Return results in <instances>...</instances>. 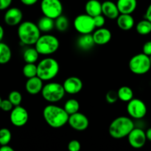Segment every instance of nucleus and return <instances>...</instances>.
<instances>
[{"instance_id": "21", "label": "nucleus", "mask_w": 151, "mask_h": 151, "mask_svg": "<svg viewBox=\"0 0 151 151\" xmlns=\"http://www.w3.org/2000/svg\"><path fill=\"white\" fill-rule=\"evenodd\" d=\"M85 11L91 17L102 14V3L98 0H88L85 4Z\"/></svg>"}, {"instance_id": "15", "label": "nucleus", "mask_w": 151, "mask_h": 151, "mask_svg": "<svg viewBox=\"0 0 151 151\" xmlns=\"http://www.w3.org/2000/svg\"><path fill=\"white\" fill-rule=\"evenodd\" d=\"M23 13L18 7H11L6 11L4 16V22L9 26H16L22 23Z\"/></svg>"}, {"instance_id": "39", "label": "nucleus", "mask_w": 151, "mask_h": 151, "mask_svg": "<svg viewBox=\"0 0 151 151\" xmlns=\"http://www.w3.org/2000/svg\"><path fill=\"white\" fill-rule=\"evenodd\" d=\"M21 2L26 6H32L38 2V0H20Z\"/></svg>"}, {"instance_id": "6", "label": "nucleus", "mask_w": 151, "mask_h": 151, "mask_svg": "<svg viewBox=\"0 0 151 151\" xmlns=\"http://www.w3.org/2000/svg\"><path fill=\"white\" fill-rule=\"evenodd\" d=\"M65 91L62 84L55 82H50L44 85L41 91L42 97L48 103H55L60 101L64 97Z\"/></svg>"}, {"instance_id": "16", "label": "nucleus", "mask_w": 151, "mask_h": 151, "mask_svg": "<svg viewBox=\"0 0 151 151\" xmlns=\"http://www.w3.org/2000/svg\"><path fill=\"white\" fill-rule=\"evenodd\" d=\"M43 80L38 76H35L33 78H28L25 83V89L28 94L31 95H36L41 93V91L44 87Z\"/></svg>"}, {"instance_id": "11", "label": "nucleus", "mask_w": 151, "mask_h": 151, "mask_svg": "<svg viewBox=\"0 0 151 151\" xmlns=\"http://www.w3.org/2000/svg\"><path fill=\"white\" fill-rule=\"evenodd\" d=\"M10 119L11 123L16 127H22L27 124L29 119V114L24 107L14 106L10 111Z\"/></svg>"}, {"instance_id": "2", "label": "nucleus", "mask_w": 151, "mask_h": 151, "mask_svg": "<svg viewBox=\"0 0 151 151\" xmlns=\"http://www.w3.org/2000/svg\"><path fill=\"white\" fill-rule=\"evenodd\" d=\"M134 127L132 119L128 116H119L111 122L109 128V134L116 139L128 137Z\"/></svg>"}, {"instance_id": "27", "label": "nucleus", "mask_w": 151, "mask_h": 151, "mask_svg": "<svg viewBox=\"0 0 151 151\" xmlns=\"http://www.w3.org/2000/svg\"><path fill=\"white\" fill-rule=\"evenodd\" d=\"M136 29L139 35H148L151 32V22L146 19L139 21L136 26Z\"/></svg>"}, {"instance_id": "8", "label": "nucleus", "mask_w": 151, "mask_h": 151, "mask_svg": "<svg viewBox=\"0 0 151 151\" xmlns=\"http://www.w3.org/2000/svg\"><path fill=\"white\" fill-rule=\"evenodd\" d=\"M73 26L75 30L81 35L92 33L96 28L93 17L86 13L76 16L74 19Z\"/></svg>"}, {"instance_id": "18", "label": "nucleus", "mask_w": 151, "mask_h": 151, "mask_svg": "<svg viewBox=\"0 0 151 151\" xmlns=\"http://www.w3.org/2000/svg\"><path fill=\"white\" fill-rule=\"evenodd\" d=\"M102 14L108 19H116L120 13L116 3L108 0L102 3Z\"/></svg>"}, {"instance_id": "4", "label": "nucleus", "mask_w": 151, "mask_h": 151, "mask_svg": "<svg viewBox=\"0 0 151 151\" xmlns=\"http://www.w3.org/2000/svg\"><path fill=\"white\" fill-rule=\"evenodd\" d=\"M60 66L55 59L52 58H45L37 65V76L44 81L54 79L59 73Z\"/></svg>"}, {"instance_id": "12", "label": "nucleus", "mask_w": 151, "mask_h": 151, "mask_svg": "<svg viewBox=\"0 0 151 151\" xmlns=\"http://www.w3.org/2000/svg\"><path fill=\"white\" fill-rule=\"evenodd\" d=\"M68 124L72 129L77 131H83L88 128L89 120L85 114L79 111L69 115Z\"/></svg>"}, {"instance_id": "37", "label": "nucleus", "mask_w": 151, "mask_h": 151, "mask_svg": "<svg viewBox=\"0 0 151 151\" xmlns=\"http://www.w3.org/2000/svg\"><path fill=\"white\" fill-rule=\"evenodd\" d=\"M143 53H145L147 55H151V41H148L145 43L142 47Z\"/></svg>"}, {"instance_id": "19", "label": "nucleus", "mask_w": 151, "mask_h": 151, "mask_svg": "<svg viewBox=\"0 0 151 151\" xmlns=\"http://www.w3.org/2000/svg\"><path fill=\"white\" fill-rule=\"evenodd\" d=\"M116 24L119 29L122 30L128 31L134 27L135 24V21L131 14L120 13L116 19Z\"/></svg>"}, {"instance_id": "22", "label": "nucleus", "mask_w": 151, "mask_h": 151, "mask_svg": "<svg viewBox=\"0 0 151 151\" xmlns=\"http://www.w3.org/2000/svg\"><path fill=\"white\" fill-rule=\"evenodd\" d=\"M78 47L83 50H89L95 45L92 34H82L77 41Z\"/></svg>"}, {"instance_id": "28", "label": "nucleus", "mask_w": 151, "mask_h": 151, "mask_svg": "<svg viewBox=\"0 0 151 151\" xmlns=\"http://www.w3.org/2000/svg\"><path fill=\"white\" fill-rule=\"evenodd\" d=\"M69 22L67 17L60 15L58 18L55 19V28L60 32H65L69 28Z\"/></svg>"}, {"instance_id": "41", "label": "nucleus", "mask_w": 151, "mask_h": 151, "mask_svg": "<svg viewBox=\"0 0 151 151\" xmlns=\"http://www.w3.org/2000/svg\"><path fill=\"white\" fill-rule=\"evenodd\" d=\"M0 151H14V150L8 145H1Z\"/></svg>"}, {"instance_id": "14", "label": "nucleus", "mask_w": 151, "mask_h": 151, "mask_svg": "<svg viewBox=\"0 0 151 151\" xmlns=\"http://www.w3.org/2000/svg\"><path fill=\"white\" fill-rule=\"evenodd\" d=\"M66 93L69 94H76L81 92L83 87V83L81 79L78 77H69L66 78L63 83Z\"/></svg>"}, {"instance_id": "24", "label": "nucleus", "mask_w": 151, "mask_h": 151, "mask_svg": "<svg viewBox=\"0 0 151 151\" xmlns=\"http://www.w3.org/2000/svg\"><path fill=\"white\" fill-rule=\"evenodd\" d=\"M117 94L119 100L125 103H128L130 100L134 98V91L131 89V88L127 86H121L118 89Z\"/></svg>"}, {"instance_id": "26", "label": "nucleus", "mask_w": 151, "mask_h": 151, "mask_svg": "<svg viewBox=\"0 0 151 151\" xmlns=\"http://www.w3.org/2000/svg\"><path fill=\"white\" fill-rule=\"evenodd\" d=\"M39 53L37 51L35 48H28L25 50L23 53V59L26 63H35L38 60V57H39Z\"/></svg>"}, {"instance_id": "7", "label": "nucleus", "mask_w": 151, "mask_h": 151, "mask_svg": "<svg viewBox=\"0 0 151 151\" xmlns=\"http://www.w3.org/2000/svg\"><path fill=\"white\" fill-rule=\"evenodd\" d=\"M128 66L132 73L139 75H145L151 68L150 56L143 52L135 55L130 59Z\"/></svg>"}, {"instance_id": "36", "label": "nucleus", "mask_w": 151, "mask_h": 151, "mask_svg": "<svg viewBox=\"0 0 151 151\" xmlns=\"http://www.w3.org/2000/svg\"><path fill=\"white\" fill-rule=\"evenodd\" d=\"M67 147L69 151H79L81 149V145L79 141L73 139L68 143Z\"/></svg>"}, {"instance_id": "43", "label": "nucleus", "mask_w": 151, "mask_h": 151, "mask_svg": "<svg viewBox=\"0 0 151 151\" xmlns=\"http://www.w3.org/2000/svg\"><path fill=\"white\" fill-rule=\"evenodd\" d=\"M4 29H3L2 27L0 25V42H1L3 38H4Z\"/></svg>"}, {"instance_id": "31", "label": "nucleus", "mask_w": 151, "mask_h": 151, "mask_svg": "<svg viewBox=\"0 0 151 151\" xmlns=\"http://www.w3.org/2000/svg\"><path fill=\"white\" fill-rule=\"evenodd\" d=\"M12 138L11 132L9 129L3 128L0 129V145H5L10 143Z\"/></svg>"}, {"instance_id": "20", "label": "nucleus", "mask_w": 151, "mask_h": 151, "mask_svg": "<svg viewBox=\"0 0 151 151\" xmlns=\"http://www.w3.org/2000/svg\"><path fill=\"white\" fill-rule=\"evenodd\" d=\"M116 5L120 13L131 14L137 7V0H117Z\"/></svg>"}, {"instance_id": "32", "label": "nucleus", "mask_w": 151, "mask_h": 151, "mask_svg": "<svg viewBox=\"0 0 151 151\" xmlns=\"http://www.w3.org/2000/svg\"><path fill=\"white\" fill-rule=\"evenodd\" d=\"M8 99L14 106H20L22 101V96L19 91H12L9 94Z\"/></svg>"}, {"instance_id": "45", "label": "nucleus", "mask_w": 151, "mask_h": 151, "mask_svg": "<svg viewBox=\"0 0 151 151\" xmlns=\"http://www.w3.org/2000/svg\"><path fill=\"white\" fill-rule=\"evenodd\" d=\"M150 63H151V55L150 56Z\"/></svg>"}, {"instance_id": "44", "label": "nucleus", "mask_w": 151, "mask_h": 151, "mask_svg": "<svg viewBox=\"0 0 151 151\" xmlns=\"http://www.w3.org/2000/svg\"><path fill=\"white\" fill-rule=\"evenodd\" d=\"M1 101H2V100H1V97H0V107H1Z\"/></svg>"}, {"instance_id": "30", "label": "nucleus", "mask_w": 151, "mask_h": 151, "mask_svg": "<svg viewBox=\"0 0 151 151\" xmlns=\"http://www.w3.org/2000/svg\"><path fill=\"white\" fill-rule=\"evenodd\" d=\"M22 72L24 76L27 79L37 76V65L35 63H26L22 69Z\"/></svg>"}, {"instance_id": "1", "label": "nucleus", "mask_w": 151, "mask_h": 151, "mask_svg": "<svg viewBox=\"0 0 151 151\" xmlns=\"http://www.w3.org/2000/svg\"><path fill=\"white\" fill-rule=\"evenodd\" d=\"M43 117L46 123L51 128H60L68 123L69 115L63 108L52 104L44 108Z\"/></svg>"}, {"instance_id": "3", "label": "nucleus", "mask_w": 151, "mask_h": 151, "mask_svg": "<svg viewBox=\"0 0 151 151\" xmlns=\"http://www.w3.org/2000/svg\"><path fill=\"white\" fill-rule=\"evenodd\" d=\"M17 33L21 42L25 45H33L41 35L37 24L30 21L22 22L18 27Z\"/></svg>"}, {"instance_id": "34", "label": "nucleus", "mask_w": 151, "mask_h": 151, "mask_svg": "<svg viewBox=\"0 0 151 151\" xmlns=\"http://www.w3.org/2000/svg\"><path fill=\"white\" fill-rule=\"evenodd\" d=\"M93 19H94V25H95L96 28L103 27L106 24V18L103 14L94 16V17H93Z\"/></svg>"}, {"instance_id": "5", "label": "nucleus", "mask_w": 151, "mask_h": 151, "mask_svg": "<svg viewBox=\"0 0 151 151\" xmlns=\"http://www.w3.org/2000/svg\"><path fill=\"white\" fill-rule=\"evenodd\" d=\"M60 42L57 37L50 34H45L40 36L35 44V48L40 55H50L58 51Z\"/></svg>"}, {"instance_id": "40", "label": "nucleus", "mask_w": 151, "mask_h": 151, "mask_svg": "<svg viewBox=\"0 0 151 151\" xmlns=\"http://www.w3.org/2000/svg\"><path fill=\"white\" fill-rule=\"evenodd\" d=\"M145 19H147V20L151 22V3L150 4V5L147 7V10H146L145 15Z\"/></svg>"}, {"instance_id": "23", "label": "nucleus", "mask_w": 151, "mask_h": 151, "mask_svg": "<svg viewBox=\"0 0 151 151\" xmlns=\"http://www.w3.org/2000/svg\"><path fill=\"white\" fill-rule=\"evenodd\" d=\"M38 28L43 32H49L55 28V19L44 16L37 23Z\"/></svg>"}, {"instance_id": "29", "label": "nucleus", "mask_w": 151, "mask_h": 151, "mask_svg": "<svg viewBox=\"0 0 151 151\" xmlns=\"http://www.w3.org/2000/svg\"><path fill=\"white\" fill-rule=\"evenodd\" d=\"M63 109L69 115L73 114L79 111L80 103L75 99H69L65 103Z\"/></svg>"}, {"instance_id": "9", "label": "nucleus", "mask_w": 151, "mask_h": 151, "mask_svg": "<svg viewBox=\"0 0 151 151\" xmlns=\"http://www.w3.org/2000/svg\"><path fill=\"white\" fill-rule=\"evenodd\" d=\"M41 10L44 16L55 19L63 13V4L60 0H41Z\"/></svg>"}, {"instance_id": "17", "label": "nucleus", "mask_w": 151, "mask_h": 151, "mask_svg": "<svg viewBox=\"0 0 151 151\" xmlns=\"http://www.w3.org/2000/svg\"><path fill=\"white\" fill-rule=\"evenodd\" d=\"M93 38L97 45H105L111 40L112 34L109 29L105 27L97 28L92 33Z\"/></svg>"}, {"instance_id": "33", "label": "nucleus", "mask_w": 151, "mask_h": 151, "mask_svg": "<svg viewBox=\"0 0 151 151\" xmlns=\"http://www.w3.org/2000/svg\"><path fill=\"white\" fill-rule=\"evenodd\" d=\"M106 100L109 104H114L116 103L119 100L117 91H114V90H110L108 91L106 94Z\"/></svg>"}, {"instance_id": "42", "label": "nucleus", "mask_w": 151, "mask_h": 151, "mask_svg": "<svg viewBox=\"0 0 151 151\" xmlns=\"http://www.w3.org/2000/svg\"><path fill=\"white\" fill-rule=\"evenodd\" d=\"M145 133H146V137H147V139L151 142V128H148Z\"/></svg>"}, {"instance_id": "25", "label": "nucleus", "mask_w": 151, "mask_h": 151, "mask_svg": "<svg viewBox=\"0 0 151 151\" xmlns=\"http://www.w3.org/2000/svg\"><path fill=\"white\" fill-rule=\"evenodd\" d=\"M12 52L10 47L3 42H0V64H6L10 60Z\"/></svg>"}, {"instance_id": "10", "label": "nucleus", "mask_w": 151, "mask_h": 151, "mask_svg": "<svg viewBox=\"0 0 151 151\" xmlns=\"http://www.w3.org/2000/svg\"><path fill=\"white\" fill-rule=\"evenodd\" d=\"M127 112L131 118L136 119H142L145 116L147 109L145 103L142 100L133 98L127 105Z\"/></svg>"}, {"instance_id": "35", "label": "nucleus", "mask_w": 151, "mask_h": 151, "mask_svg": "<svg viewBox=\"0 0 151 151\" xmlns=\"http://www.w3.org/2000/svg\"><path fill=\"white\" fill-rule=\"evenodd\" d=\"M13 106H13V103L9 100V99H7V100H2L0 109H1L3 111L5 112L11 111L13 109Z\"/></svg>"}, {"instance_id": "38", "label": "nucleus", "mask_w": 151, "mask_h": 151, "mask_svg": "<svg viewBox=\"0 0 151 151\" xmlns=\"http://www.w3.org/2000/svg\"><path fill=\"white\" fill-rule=\"evenodd\" d=\"M13 0H0V10H4L9 8Z\"/></svg>"}, {"instance_id": "13", "label": "nucleus", "mask_w": 151, "mask_h": 151, "mask_svg": "<svg viewBox=\"0 0 151 151\" xmlns=\"http://www.w3.org/2000/svg\"><path fill=\"white\" fill-rule=\"evenodd\" d=\"M147 140L146 133L139 128H134L128 136L129 145L135 149H140L144 147Z\"/></svg>"}]
</instances>
